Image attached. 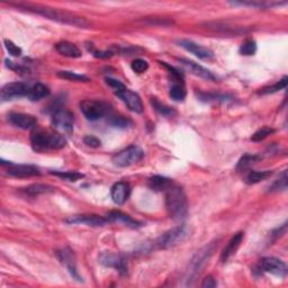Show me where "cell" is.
Listing matches in <instances>:
<instances>
[{"mask_svg":"<svg viewBox=\"0 0 288 288\" xmlns=\"http://www.w3.org/2000/svg\"><path fill=\"white\" fill-rule=\"evenodd\" d=\"M18 8L21 9H26L28 11L35 12L37 15H41L45 18H49L51 20L58 21V23L70 25V26L86 28L90 26L89 21L72 12H69L66 10H60L58 8H50V7H42V6H34L29 5V3H18L17 5Z\"/></svg>","mask_w":288,"mask_h":288,"instance_id":"obj_1","label":"cell"},{"mask_svg":"<svg viewBox=\"0 0 288 288\" xmlns=\"http://www.w3.org/2000/svg\"><path fill=\"white\" fill-rule=\"evenodd\" d=\"M166 192V207L170 217L176 221L186 217L188 210L187 197L183 188L173 184L167 189Z\"/></svg>","mask_w":288,"mask_h":288,"instance_id":"obj_2","label":"cell"},{"mask_svg":"<svg viewBox=\"0 0 288 288\" xmlns=\"http://www.w3.org/2000/svg\"><path fill=\"white\" fill-rule=\"evenodd\" d=\"M31 144L35 151L43 152L47 150L63 149L67 144V140L58 132L40 128L32 132Z\"/></svg>","mask_w":288,"mask_h":288,"instance_id":"obj_3","label":"cell"},{"mask_svg":"<svg viewBox=\"0 0 288 288\" xmlns=\"http://www.w3.org/2000/svg\"><path fill=\"white\" fill-rule=\"evenodd\" d=\"M105 80L106 84L114 89L116 96L121 98L124 104L128 107V109L137 114L143 113V104H142L139 95L132 92L130 89H127L121 81L113 78H106Z\"/></svg>","mask_w":288,"mask_h":288,"instance_id":"obj_4","label":"cell"},{"mask_svg":"<svg viewBox=\"0 0 288 288\" xmlns=\"http://www.w3.org/2000/svg\"><path fill=\"white\" fill-rule=\"evenodd\" d=\"M217 247V242H210L207 246L201 248L200 250L192 257V259L189 262L188 269H187V285H192V282L195 281L196 277L200 274L201 269L205 267L206 262L209 260L212 257L213 252Z\"/></svg>","mask_w":288,"mask_h":288,"instance_id":"obj_5","label":"cell"},{"mask_svg":"<svg viewBox=\"0 0 288 288\" xmlns=\"http://www.w3.org/2000/svg\"><path fill=\"white\" fill-rule=\"evenodd\" d=\"M143 156H144L143 150L136 147V145H131V147H128L122 150V151L116 153L113 157V163L115 166L121 168L131 167L141 161Z\"/></svg>","mask_w":288,"mask_h":288,"instance_id":"obj_6","label":"cell"},{"mask_svg":"<svg viewBox=\"0 0 288 288\" xmlns=\"http://www.w3.org/2000/svg\"><path fill=\"white\" fill-rule=\"evenodd\" d=\"M188 235V230L185 225L176 226L174 229L167 231L157 240V247L159 249H169L178 243L183 242Z\"/></svg>","mask_w":288,"mask_h":288,"instance_id":"obj_7","label":"cell"},{"mask_svg":"<svg viewBox=\"0 0 288 288\" xmlns=\"http://www.w3.org/2000/svg\"><path fill=\"white\" fill-rule=\"evenodd\" d=\"M80 110L89 121H98L107 114L108 106L102 101L86 99L80 102Z\"/></svg>","mask_w":288,"mask_h":288,"instance_id":"obj_8","label":"cell"},{"mask_svg":"<svg viewBox=\"0 0 288 288\" xmlns=\"http://www.w3.org/2000/svg\"><path fill=\"white\" fill-rule=\"evenodd\" d=\"M98 260H99L100 265L108 268H113L121 275L127 274V261L122 255L110 251H104L100 253Z\"/></svg>","mask_w":288,"mask_h":288,"instance_id":"obj_9","label":"cell"},{"mask_svg":"<svg viewBox=\"0 0 288 288\" xmlns=\"http://www.w3.org/2000/svg\"><path fill=\"white\" fill-rule=\"evenodd\" d=\"M52 124L58 130H61L66 133H71L72 130H74L75 116L70 110L59 107V108L53 109Z\"/></svg>","mask_w":288,"mask_h":288,"instance_id":"obj_10","label":"cell"},{"mask_svg":"<svg viewBox=\"0 0 288 288\" xmlns=\"http://www.w3.org/2000/svg\"><path fill=\"white\" fill-rule=\"evenodd\" d=\"M31 85L24 83H10L7 84L1 89V100L8 101L16 98L28 97Z\"/></svg>","mask_w":288,"mask_h":288,"instance_id":"obj_11","label":"cell"},{"mask_svg":"<svg viewBox=\"0 0 288 288\" xmlns=\"http://www.w3.org/2000/svg\"><path fill=\"white\" fill-rule=\"evenodd\" d=\"M259 268L262 272L279 277H285L287 274V267L285 262L274 257L262 258L259 262Z\"/></svg>","mask_w":288,"mask_h":288,"instance_id":"obj_12","label":"cell"},{"mask_svg":"<svg viewBox=\"0 0 288 288\" xmlns=\"http://www.w3.org/2000/svg\"><path fill=\"white\" fill-rule=\"evenodd\" d=\"M57 256L60 262L68 269V272L70 273L71 276L80 282L81 277L78 273V269H77V260L74 251L69 248H63L61 250L57 251Z\"/></svg>","mask_w":288,"mask_h":288,"instance_id":"obj_13","label":"cell"},{"mask_svg":"<svg viewBox=\"0 0 288 288\" xmlns=\"http://www.w3.org/2000/svg\"><path fill=\"white\" fill-rule=\"evenodd\" d=\"M68 224H84L87 226H104L107 223H109L106 217L99 216V215L95 214H83V215H75L70 216L64 221Z\"/></svg>","mask_w":288,"mask_h":288,"instance_id":"obj_14","label":"cell"},{"mask_svg":"<svg viewBox=\"0 0 288 288\" xmlns=\"http://www.w3.org/2000/svg\"><path fill=\"white\" fill-rule=\"evenodd\" d=\"M8 175L17 178H27V177H35L40 176L41 171L35 166L31 165H15V163L8 162Z\"/></svg>","mask_w":288,"mask_h":288,"instance_id":"obj_15","label":"cell"},{"mask_svg":"<svg viewBox=\"0 0 288 288\" xmlns=\"http://www.w3.org/2000/svg\"><path fill=\"white\" fill-rule=\"evenodd\" d=\"M178 44L185 49L188 52H191L192 54H194L195 57H197L200 60H212L214 58V53L212 50L207 49L200 44H197V43L189 41V40H180L178 42Z\"/></svg>","mask_w":288,"mask_h":288,"instance_id":"obj_16","label":"cell"},{"mask_svg":"<svg viewBox=\"0 0 288 288\" xmlns=\"http://www.w3.org/2000/svg\"><path fill=\"white\" fill-rule=\"evenodd\" d=\"M8 119L12 125L21 128V130H31V128L35 127L37 124L36 117L24 113H11L8 116Z\"/></svg>","mask_w":288,"mask_h":288,"instance_id":"obj_17","label":"cell"},{"mask_svg":"<svg viewBox=\"0 0 288 288\" xmlns=\"http://www.w3.org/2000/svg\"><path fill=\"white\" fill-rule=\"evenodd\" d=\"M179 62L182 63L183 66L187 69V70L191 71L192 75L199 77V78H203L208 81L216 80V77L213 75V72H210L209 70H207V69L199 66L198 63L191 61V60H187V59H180Z\"/></svg>","mask_w":288,"mask_h":288,"instance_id":"obj_18","label":"cell"},{"mask_svg":"<svg viewBox=\"0 0 288 288\" xmlns=\"http://www.w3.org/2000/svg\"><path fill=\"white\" fill-rule=\"evenodd\" d=\"M111 199L115 204L122 205L128 199L131 195V186L125 182L116 183L110 191Z\"/></svg>","mask_w":288,"mask_h":288,"instance_id":"obj_19","label":"cell"},{"mask_svg":"<svg viewBox=\"0 0 288 288\" xmlns=\"http://www.w3.org/2000/svg\"><path fill=\"white\" fill-rule=\"evenodd\" d=\"M106 218L108 220V222L122 223V224L130 226L132 229H137V227L142 226V223L137 222L134 218H132L130 215L119 212V210H111V212L107 214Z\"/></svg>","mask_w":288,"mask_h":288,"instance_id":"obj_20","label":"cell"},{"mask_svg":"<svg viewBox=\"0 0 288 288\" xmlns=\"http://www.w3.org/2000/svg\"><path fill=\"white\" fill-rule=\"evenodd\" d=\"M243 238H244L243 232H239V233H236L232 236L230 241L227 242L226 247L224 248V250H223V252L221 253V261L223 262V264L229 260L230 258L236 252V250H238L240 247V244H241L242 242Z\"/></svg>","mask_w":288,"mask_h":288,"instance_id":"obj_21","label":"cell"},{"mask_svg":"<svg viewBox=\"0 0 288 288\" xmlns=\"http://www.w3.org/2000/svg\"><path fill=\"white\" fill-rule=\"evenodd\" d=\"M55 50H57L60 54L63 55V57L71 58V59L80 58L81 55H83L79 47L75 44H72V43L70 42L58 43V44L55 45Z\"/></svg>","mask_w":288,"mask_h":288,"instance_id":"obj_22","label":"cell"},{"mask_svg":"<svg viewBox=\"0 0 288 288\" xmlns=\"http://www.w3.org/2000/svg\"><path fill=\"white\" fill-rule=\"evenodd\" d=\"M50 95V89L47 86L43 85L41 83H36L34 85H31V89H29L28 94V99H31L33 101L43 99V98L47 97Z\"/></svg>","mask_w":288,"mask_h":288,"instance_id":"obj_23","label":"cell"},{"mask_svg":"<svg viewBox=\"0 0 288 288\" xmlns=\"http://www.w3.org/2000/svg\"><path fill=\"white\" fill-rule=\"evenodd\" d=\"M186 87L184 85V80H174L173 86L169 90V96L175 101H183L186 98Z\"/></svg>","mask_w":288,"mask_h":288,"instance_id":"obj_24","label":"cell"},{"mask_svg":"<svg viewBox=\"0 0 288 288\" xmlns=\"http://www.w3.org/2000/svg\"><path fill=\"white\" fill-rule=\"evenodd\" d=\"M173 184V180L162 176H154L149 179V187L154 192H166Z\"/></svg>","mask_w":288,"mask_h":288,"instance_id":"obj_25","label":"cell"},{"mask_svg":"<svg viewBox=\"0 0 288 288\" xmlns=\"http://www.w3.org/2000/svg\"><path fill=\"white\" fill-rule=\"evenodd\" d=\"M259 159L260 157L256 156V154H244L236 165V171L238 173H246L256 162L259 161Z\"/></svg>","mask_w":288,"mask_h":288,"instance_id":"obj_26","label":"cell"},{"mask_svg":"<svg viewBox=\"0 0 288 288\" xmlns=\"http://www.w3.org/2000/svg\"><path fill=\"white\" fill-rule=\"evenodd\" d=\"M232 5L235 6H247L253 8H261V9H267V8L278 7L286 5V2H275V1H235L232 2Z\"/></svg>","mask_w":288,"mask_h":288,"instance_id":"obj_27","label":"cell"},{"mask_svg":"<svg viewBox=\"0 0 288 288\" xmlns=\"http://www.w3.org/2000/svg\"><path fill=\"white\" fill-rule=\"evenodd\" d=\"M273 171L265 170V171H255L252 170L246 176V183L249 185H256L258 183L262 182V180L268 179L272 177Z\"/></svg>","mask_w":288,"mask_h":288,"instance_id":"obj_28","label":"cell"},{"mask_svg":"<svg viewBox=\"0 0 288 288\" xmlns=\"http://www.w3.org/2000/svg\"><path fill=\"white\" fill-rule=\"evenodd\" d=\"M26 194L31 196H37L40 194H47V192H53L54 188L49 186V185H42V184H34L25 188Z\"/></svg>","mask_w":288,"mask_h":288,"instance_id":"obj_29","label":"cell"},{"mask_svg":"<svg viewBox=\"0 0 288 288\" xmlns=\"http://www.w3.org/2000/svg\"><path fill=\"white\" fill-rule=\"evenodd\" d=\"M58 76L62 79L76 81V83H89L90 81V78H88L87 76L76 74V72H72V71H59Z\"/></svg>","mask_w":288,"mask_h":288,"instance_id":"obj_30","label":"cell"},{"mask_svg":"<svg viewBox=\"0 0 288 288\" xmlns=\"http://www.w3.org/2000/svg\"><path fill=\"white\" fill-rule=\"evenodd\" d=\"M151 102L159 114L166 116V117H173L174 115H176V110L174 108H171V107L165 105L163 102L159 101L157 98H152Z\"/></svg>","mask_w":288,"mask_h":288,"instance_id":"obj_31","label":"cell"},{"mask_svg":"<svg viewBox=\"0 0 288 288\" xmlns=\"http://www.w3.org/2000/svg\"><path fill=\"white\" fill-rule=\"evenodd\" d=\"M51 174L57 176V177L62 178L67 182H77L81 178H84V175L78 173V171H51Z\"/></svg>","mask_w":288,"mask_h":288,"instance_id":"obj_32","label":"cell"},{"mask_svg":"<svg viewBox=\"0 0 288 288\" xmlns=\"http://www.w3.org/2000/svg\"><path fill=\"white\" fill-rule=\"evenodd\" d=\"M287 80H288L287 77H284L282 80H279L278 83H276L275 85L260 89L259 95H269V94H275L277 92H281V90L285 89L287 87Z\"/></svg>","mask_w":288,"mask_h":288,"instance_id":"obj_33","label":"cell"},{"mask_svg":"<svg viewBox=\"0 0 288 288\" xmlns=\"http://www.w3.org/2000/svg\"><path fill=\"white\" fill-rule=\"evenodd\" d=\"M108 122L111 126L117 127V128H127L132 124L130 119H127L126 117H124V116H121V115L110 116Z\"/></svg>","mask_w":288,"mask_h":288,"instance_id":"obj_34","label":"cell"},{"mask_svg":"<svg viewBox=\"0 0 288 288\" xmlns=\"http://www.w3.org/2000/svg\"><path fill=\"white\" fill-rule=\"evenodd\" d=\"M274 133H275V130L272 127H267V126L262 127L251 136V140L253 142H261V141H264L265 139H267L269 135L274 134Z\"/></svg>","mask_w":288,"mask_h":288,"instance_id":"obj_35","label":"cell"},{"mask_svg":"<svg viewBox=\"0 0 288 288\" xmlns=\"http://www.w3.org/2000/svg\"><path fill=\"white\" fill-rule=\"evenodd\" d=\"M257 51V43L253 40H248L243 43L240 47V53L242 55H247V57H250L253 55Z\"/></svg>","mask_w":288,"mask_h":288,"instance_id":"obj_36","label":"cell"},{"mask_svg":"<svg viewBox=\"0 0 288 288\" xmlns=\"http://www.w3.org/2000/svg\"><path fill=\"white\" fill-rule=\"evenodd\" d=\"M287 189V173L284 171L282 177H279L276 182L274 183V185L270 187L269 191L270 192H282V191H286Z\"/></svg>","mask_w":288,"mask_h":288,"instance_id":"obj_37","label":"cell"},{"mask_svg":"<svg viewBox=\"0 0 288 288\" xmlns=\"http://www.w3.org/2000/svg\"><path fill=\"white\" fill-rule=\"evenodd\" d=\"M132 70L136 72V74H144L145 71L149 69V63L145 60L142 59H135L134 61L131 63Z\"/></svg>","mask_w":288,"mask_h":288,"instance_id":"obj_38","label":"cell"},{"mask_svg":"<svg viewBox=\"0 0 288 288\" xmlns=\"http://www.w3.org/2000/svg\"><path fill=\"white\" fill-rule=\"evenodd\" d=\"M5 46L8 52L12 57H20L21 55V49L19 46H17L14 42H11L9 40H5Z\"/></svg>","mask_w":288,"mask_h":288,"instance_id":"obj_39","label":"cell"},{"mask_svg":"<svg viewBox=\"0 0 288 288\" xmlns=\"http://www.w3.org/2000/svg\"><path fill=\"white\" fill-rule=\"evenodd\" d=\"M84 142H85V144L88 145V147H92V148L100 147V140H98L97 137H95L93 135L86 136L84 139Z\"/></svg>","mask_w":288,"mask_h":288,"instance_id":"obj_40","label":"cell"},{"mask_svg":"<svg viewBox=\"0 0 288 288\" xmlns=\"http://www.w3.org/2000/svg\"><path fill=\"white\" fill-rule=\"evenodd\" d=\"M217 286V283L212 276H208L204 279V282L201 283V287L204 288H214Z\"/></svg>","mask_w":288,"mask_h":288,"instance_id":"obj_41","label":"cell"},{"mask_svg":"<svg viewBox=\"0 0 288 288\" xmlns=\"http://www.w3.org/2000/svg\"><path fill=\"white\" fill-rule=\"evenodd\" d=\"M286 230H287V224L285 223V224H283V226L281 227H278L277 230H275L273 233H272V236H274V239L276 240L278 238H281V236L283 234H285L286 233Z\"/></svg>","mask_w":288,"mask_h":288,"instance_id":"obj_42","label":"cell"},{"mask_svg":"<svg viewBox=\"0 0 288 288\" xmlns=\"http://www.w3.org/2000/svg\"><path fill=\"white\" fill-rule=\"evenodd\" d=\"M6 66L9 69H11V70L16 71V72H25V71H26V69L23 68V67H20V66H17L16 63L9 61V60H6Z\"/></svg>","mask_w":288,"mask_h":288,"instance_id":"obj_43","label":"cell"},{"mask_svg":"<svg viewBox=\"0 0 288 288\" xmlns=\"http://www.w3.org/2000/svg\"><path fill=\"white\" fill-rule=\"evenodd\" d=\"M94 55L96 58H100V59H104V58H110L111 57V52H98V51H94Z\"/></svg>","mask_w":288,"mask_h":288,"instance_id":"obj_44","label":"cell"}]
</instances>
